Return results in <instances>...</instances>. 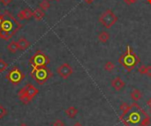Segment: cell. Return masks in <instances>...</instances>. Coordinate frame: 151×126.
Masks as SVG:
<instances>
[{
  "label": "cell",
  "instance_id": "20",
  "mask_svg": "<svg viewBox=\"0 0 151 126\" xmlns=\"http://www.w3.org/2000/svg\"><path fill=\"white\" fill-rule=\"evenodd\" d=\"M50 6H51V5L48 0H43V1H42V3H40V5H39V8H41L43 11L48 10L50 8Z\"/></svg>",
  "mask_w": 151,
  "mask_h": 126
},
{
  "label": "cell",
  "instance_id": "2",
  "mask_svg": "<svg viewBox=\"0 0 151 126\" xmlns=\"http://www.w3.org/2000/svg\"><path fill=\"white\" fill-rule=\"evenodd\" d=\"M21 28L19 22L10 13L2 14V21L0 24V37L4 40H9Z\"/></svg>",
  "mask_w": 151,
  "mask_h": 126
},
{
  "label": "cell",
  "instance_id": "17",
  "mask_svg": "<svg viewBox=\"0 0 151 126\" xmlns=\"http://www.w3.org/2000/svg\"><path fill=\"white\" fill-rule=\"evenodd\" d=\"M7 49H8V50H9L10 52H12V53H16L18 50H20L18 42H15V41H13L12 42H10V44L7 46Z\"/></svg>",
  "mask_w": 151,
  "mask_h": 126
},
{
  "label": "cell",
  "instance_id": "18",
  "mask_svg": "<svg viewBox=\"0 0 151 126\" xmlns=\"http://www.w3.org/2000/svg\"><path fill=\"white\" fill-rule=\"evenodd\" d=\"M130 108H131V105H129L128 103H126V102L121 103L119 108H120V110H121V112H122V115H121L120 116H125V115L128 113Z\"/></svg>",
  "mask_w": 151,
  "mask_h": 126
},
{
  "label": "cell",
  "instance_id": "4",
  "mask_svg": "<svg viewBox=\"0 0 151 126\" xmlns=\"http://www.w3.org/2000/svg\"><path fill=\"white\" fill-rule=\"evenodd\" d=\"M38 93H39V90L36 87H35L31 84H28L19 91L18 96L21 101H22L24 104H28L33 100V98L36 95L38 94Z\"/></svg>",
  "mask_w": 151,
  "mask_h": 126
},
{
  "label": "cell",
  "instance_id": "6",
  "mask_svg": "<svg viewBox=\"0 0 151 126\" xmlns=\"http://www.w3.org/2000/svg\"><path fill=\"white\" fill-rule=\"evenodd\" d=\"M118 21V17L114 14V13L110 9L105 10L99 17V22L105 28H112L116 22Z\"/></svg>",
  "mask_w": 151,
  "mask_h": 126
},
{
  "label": "cell",
  "instance_id": "24",
  "mask_svg": "<svg viewBox=\"0 0 151 126\" xmlns=\"http://www.w3.org/2000/svg\"><path fill=\"white\" fill-rule=\"evenodd\" d=\"M53 126H66V123L60 120V119H57L54 122H53Z\"/></svg>",
  "mask_w": 151,
  "mask_h": 126
},
{
  "label": "cell",
  "instance_id": "11",
  "mask_svg": "<svg viewBox=\"0 0 151 126\" xmlns=\"http://www.w3.org/2000/svg\"><path fill=\"white\" fill-rule=\"evenodd\" d=\"M33 17V12L30 9H24L22 11H21L18 13V18L21 21L23 20H29Z\"/></svg>",
  "mask_w": 151,
  "mask_h": 126
},
{
  "label": "cell",
  "instance_id": "32",
  "mask_svg": "<svg viewBox=\"0 0 151 126\" xmlns=\"http://www.w3.org/2000/svg\"><path fill=\"white\" fill-rule=\"evenodd\" d=\"M1 21H2V15H0V24H1Z\"/></svg>",
  "mask_w": 151,
  "mask_h": 126
},
{
  "label": "cell",
  "instance_id": "12",
  "mask_svg": "<svg viewBox=\"0 0 151 126\" xmlns=\"http://www.w3.org/2000/svg\"><path fill=\"white\" fill-rule=\"evenodd\" d=\"M65 113H66V115L69 118H74V117L78 115L79 111H78V109H77L75 107L70 106V107H68V108L65 110Z\"/></svg>",
  "mask_w": 151,
  "mask_h": 126
},
{
  "label": "cell",
  "instance_id": "13",
  "mask_svg": "<svg viewBox=\"0 0 151 126\" xmlns=\"http://www.w3.org/2000/svg\"><path fill=\"white\" fill-rule=\"evenodd\" d=\"M17 42H18L20 50H25L30 46V42L25 38H20Z\"/></svg>",
  "mask_w": 151,
  "mask_h": 126
},
{
  "label": "cell",
  "instance_id": "15",
  "mask_svg": "<svg viewBox=\"0 0 151 126\" xmlns=\"http://www.w3.org/2000/svg\"><path fill=\"white\" fill-rule=\"evenodd\" d=\"M98 40L102 43H106L110 40V34L106 31H102L98 35Z\"/></svg>",
  "mask_w": 151,
  "mask_h": 126
},
{
  "label": "cell",
  "instance_id": "25",
  "mask_svg": "<svg viewBox=\"0 0 151 126\" xmlns=\"http://www.w3.org/2000/svg\"><path fill=\"white\" fill-rule=\"evenodd\" d=\"M146 75L149 78H151V65H147V71Z\"/></svg>",
  "mask_w": 151,
  "mask_h": 126
},
{
  "label": "cell",
  "instance_id": "8",
  "mask_svg": "<svg viewBox=\"0 0 151 126\" xmlns=\"http://www.w3.org/2000/svg\"><path fill=\"white\" fill-rule=\"evenodd\" d=\"M6 78L14 85H18L24 79L25 75L17 66H15L7 73Z\"/></svg>",
  "mask_w": 151,
  "mask_h": 126
},
{
  "label": "cell",
  "instance_id": "7",
  "mask_svg": "<svg viewBox=\"0 0 151 126\" xmlns=\"http://www.w3.org/2000/svg\"><path fill=\"white\" fill-rule=\"evenodd\" d=\"M30 64L32 68H37V67H43L47 66V64L50 63L49 57L42 51L38 50L30 59Z\"/></svg>",
  "mask_w": 151,
  "mask_h": 126
},
{
  "label": "cell",
  "instance_id": "19",
  "mask_svg": "<svg viewBox=\"0 0 151 126\" xmlns=\"http://www.w3.org/2000/svg\"><path fill=\"white\" fill-rule=\"evenodd\" d=\"M114 69H115V64H114L112 62L108 61V62L105 63V64H104V70H105L106 71L111 72Z\"/></svg>",
  "mask_w": 151,
  "mask_h": 126
},
{
  "label": "cell",
  "instance_id": "23",
  "mask_svg": "<svg viewBox=\"0 0 151 126\" xmlns=\"http://www.w3.org/2000/svg\"><path fill=\"white\" fill-rule=\"evenodd\" d=\"M138 72L139 73H140L141 75H146V71H147V66L146 65H144V64H142V65H140L139 68H138Z\"/></svg>",
  "mask_w": 151,
  "mask_h": 126
},
{
  "label": "cell",
  "instance_id": "9",
  "mask_svg": "<svg viewBox=\"0 0 151 126\" xmlns=\"http://www.w3.org/2000/svg\"><path fill=\"white\" fill-rule=\"evenodd\" d=\"M57 72L62 79H66L73 73V69L69 64L65 63L57 69Z\"/></svg>",
  "mask_w": 151,
  "mask_h": 126
},
{
  "label": "cell",
  "instance_id": "16",
  "mask_svg": "<svg viewBox=\"0 0 151 126\" xmlns=\"http://www.w3.org/2000/svg\"><path fill=\"white\" fill-rule=\"evenodd\" d=\"M33 16L35 17V19L36 21H41L44 16H45V13H44V11H43L41 8H37L34 13H33Z\"/></svg>",
  "mask_w": 151,
  "mask_h": 126
},
{
  "label": "cell",
  "instance_id": "22",
  "mask_svg": "<svg viewBox=\"0 0 151 126\" xmlns=\"http://www.w3.org/2000/svg\"><path fill=\"white\" fill-rule=\"evenodd\" d=\"M8 113V110L2 105H0V119L4 118Z\"/></svg>",
  "mask_w": 151,
  "mask_h": 126
},
{
  "label": "cell",
  "instance_id": "14",
  "mask_svg": "<svg viewBox=\"0 0 151 126\" xmlns=\"http://www.w3.org/2000/svg\"><path fill=\"white\" fill-rule=\"evenodd\" d=\"M130 96H131V98H132V101H140V100L141 99L142 94H141L140 90H139V89L135 88V89H133V90L131 92Z\"/></svg>",
  "mask_w": 151,
  "mask_h": 126
},
{
  "label": "cell",
  "instance_id": "5",
  "mask_svg": "<svg viewBox=\"0 0 151 126\" xmlns=\"http://www.w3.org/2000/svg\"><path fill=\"white\" fill-rule=\"evenodd\" d=\"M52 72L50 69L47 68V66L43 67H37V68H33V71L31 72V76L37 83L40 85L44 84L49 79L52 77Z\"/></svg>",
  "mask_w": 151,
  "mask_h": 126
},
{
  "label": "cell",
  "instance_id": "33",
  "mask_svg": "<svg viewBox=\"0 0 151 126\" xmlns=\"http://www.w3.org/2000/svg\"><path fill=\"white\" fill-rule=\"evenodd\" d=\"M148 2H149V3H151V0H148Z\"/></svg>",
  "mask_w": 151,
  "mask_h": 126
},
{
  "label": "cell",
  "instance_id": "34",
  "mask_svg": "<svg viewBox=\"0 0 151 126\" xmlns=\"http://www.w3.org/2000/svg\"><path fill=\"white\" fill-rule=\"evenodd\" d=\"M56 1H58V0H56Z\"/></svg>",
  "mask_w": 151,
  "mask_h": 126
},
{
  "label": "cell",
  "instance_id": "1",
  "mask_svg": "<svg viewBox=\"0 0 151 126\" xmlns=\"http://www.w3.org/2000/svg\"><path fill=\"white\" fill-rule=\"evenodd\" d=\"M125 126H147L149 124V116L137 104H131L128 113L125 116H120Z\"/></svg>",
  "mask_w": 151,
  "mask_h": 126
},
{
  "label": "cell",
  "instance_id": "30",
  "mask_svg": "<svg viewBox=\"0 0 151 126\" xmlns=\"http://www.w3.org/2000/svg\"><path fill=\"white\" fill-rule=\"evenodd\" d=\"M147 104H148V106L150 107V110H151V99L148 101V102H147Z\"/></svg>",
  "mask_w": 151,
  "mask_h": 126
},
{
  "label": "cell",
  "instance_id": "21",
  "mask_svg": "<svg viewBox=\"0 0 151 126\" xmlns=\"http://www.w3.org/2000/svg\"><path fill=\"white\" fill-rule=\"evenodd\" d=\"M7 67H8L7 63H6L4 59L0 58V72L5 71L7 69Z\"/></svg>",
  "mask_w": 151,
  "mask_h": 126
},
{
  "label": "cell",
  "instance_id": "27",
  "mask_svg": "<svg viewBox=\"0 0 151 126\" xmlns=\"http://www.w3.org/2000/svg\"><path fill=\"white\" fill-rule=\"evenodd\" d=\"M0 1H1L5 6H8L13 1V0H0Z\"/></svg>",
  "mask_w": 151,
  "mask_h": 126
},
{
  "label": "cell",
  "instance_id": "28",
  "mask_svg": "<svg viewBox=\"0 0 151 126\" xmlns=\"http://www.w3.org/2000/svg\"><path fill=\"white\" fill-rule=\"evenodd\" d=\"M84 1H85L87 4H92V3L95 1V0H84Z\"/></svg>",
  "mask_w": 151,
  "mask_h": 126
},
{
  "label": "cell",
  "instance_id": "3",
  "mask_svg": "<svg viewBox=\"0 0 151 126\" xmlns=\"http://www.w3.org/2000/svg\"><path fill=\"white\" fill-rule=\"evenodd\" d=\"M118 62L127 71H131L140 63V57L133 51L132 47L130 45H127L126 50L119 57Z\"/></svg>",
  "mask_w": 151,
  "mask_h": 126
},
{
  "label": "cell",
  "instance_id": "29",
  "mask_svg": "<svg viewBox=\"0 0 151 126\" xmlns=\"http://www.w3.org/2000/svg\"><path fill=\"white\" fill-rule=\"evenodd\" d=\"M73 126H83L80 122H75Z\"/></svg>",
  "mask_w": 151,
  "mask_h": 126
},
{
  "label": "cell",
  "instance_id": "10",
  "mask_svg": "<svg viewBox=\"0 0 151 126\" xmlns=\"http://www.w3.org/2000/svg\"><path fill=\"white\" fill-rule=\"evenodd\" d=\"M110 85H111V86H112L116 91H121V90L125 87V81H123V80L121 79L120 77H116L115 79H113L111 80Z\"/></svg>",
  "mask_w": 151,
  "mask_h": 126
},
{
  "label": "cell",
  "instance_id": "26",
  "mask_svg": "<svg viewBox=\"0 0 151 126\" xmlns=\"http://www.w3.org/2000/svg\"><path fill=\"white\" fill-rule=\"evenodd\" d=\"M137 1H138V0H124V2H125L126 5H128V6L133 5V4H135Z\"/></svg>",
  "mask_w": 151,
  "mask_h": 126
},
{
  "label": "cell",
  "instance_id": "31",
  "mask_svg": "<svg viewBox=\"0 0 151 126\" xmlns=\"http://www.w3.org/2000/svg\"><path fill=\"white\" fill-rule=\"evenodd\" d=\"M19 126H28V124H26L25 122H22V123H21Z\"/></svg>",
  "mask_w": 151,
  "mask_h": 126
}]
</instances>
